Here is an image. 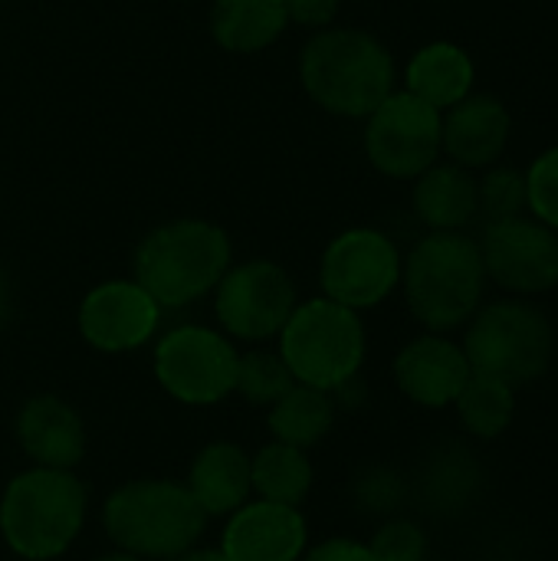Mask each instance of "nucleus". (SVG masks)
<instances>
[{
  "instance_id": "1",
  "label": "nucleus",
  "mask_w": 558,
  "mask_h": 561,
  "mask_svg": "<svg viewBox=\"0 0 558 561\" xmlns=\"http://www.w3.org/2000/svg\"><path fill=\"white\" fill-rule=\"evenodd\" d=\"M299 79L319 108L342 118H368L395 92V59L365 30L326 26L303 46Z\"/></svg>"
},
{
  "instance_id": "2",
  "label": "nucleus",
  "mask_w": 558,
  "mask_h": 561,
  "mask_svg": "<svg viewBox=\"0 0 558 561\" xmlns=\"http://www.w3.org/2000/svg\"><path fill=\"white\" fill-rule=\"evenodd\" d=\"M230 263L234 250L224 227L181 217L141 237L132 260V279L161 309H184L214 293Z\"/></svg>"
},
{
  "instance_id": "3",
  "label": "nucleus",
  "mask_w": 558,
  "mask_h": 561,
  "mask_svg": "<svg viewBox=\"0 0 558 561\" xmlns=\"http://www.w3.org/2000/svg\"><path fill=\"white\" fill-rule=\"evenodd\" d=\"M401 286L411 316L431 332H451L480 309L487 270L480 243L464 230H431L401 263Z\"/></svg>"
},
{
  "instance_id": "4",
  "label": "nucleus",
  "mask_w": 558,
  "mask_h": 561,
  "mask_svg": "<svg viewBox=\"0 0 558 561\" xmlns=\"http://www.w3.org/2000/svg\"><path fill=\"white\" fill-rule=\"evenodd\" d=\"M102 523L118 552L145 561H174L197 549L207 513L184 483L132 480L105 500Z\"/></svg>"
},
{
  "instance_id": "5",
  "label": "nucleus",
  "mask_w": 558,
  "mask_h": 561,
  "mask_svg": "<svg viewBox=\"0 0 558 561\" xmlns=\"http://www.w3.org/2000/svg\"><path fill=\"white\" fill-rule=\"evenodd\" d=\"M86 486L72 470L30 467L0 496L3 542L30 561L59 559L86 526Z\"/></svg>"
},
{
  "instance_id": "6",
  "label": "nucleus",
  "mask_w": 558,
  "mask_h": 561,
  "mask_svg": "<svg viewBox=\"0 0 558 561\" xmlns=\"http://www.w3.org/2000/svg\"><path fill=\"white\" fill-rule=\"evenodd\" d=\"M276 339L293 378L329 394L358 378V368L365 362L362 316L326 296L299 302Z\"/></svg>"
},
{
  "instance_id": "7",
  "label": "nucleus",
  "mask_w": 558,
  "mask_h": 561,
  "mask_svg": "<svg viewBox=\"0 0 558 561\" xmlns=\"http://www.w3.org/2000/svg\"><path fill=\"white\" fill-rule=\"evenodd\" d=\"M460 348L477 375H490L520 388L546 375L556 335L549 319L536 306L503 299L470 316Z\"/></svg>"
},
{
  "instance_id": "8",
  "label": "nucleus",
  "mask_w": 558,
  "mask_h": 561,
  "mask_svg": "<svg viewBox=\"0 0 558 561\" xmlns=\"http://www.w3.org/2000/svg\"><path fill=\"white\" fill-rule=\"evenodd\" d=\"M240 352L207 325H178L155 345V378L181 404H217L234 394Z\"/></svg>"
},
{
  "instance_id": "9",
  "label": "nucleus",
  "mask_w": 558,
  "mask_h": 561,
  "mask_svg": "<svg viewBox=\"0 0 558 561\" xmlns=\"http://www.w3.org/2000/svg\"><path fill=\"white\" fill-rule=\"evenodd\" d=\"M299 306L293 276L273 260L230 263L214 289V312L227 339L266 342L276 339Z\"/></svg>"
},
{
  "instance_id": "10",
  "label": "nucleus",
  "mask_w": 558,
  "mask_h": 561,
  "mask_svg": "<svg viewBox=\"0 0 558 561\" xmlns=\"http://www.w3.org/2000/svg\"><path fill=\"white\" fill-rule=\"evenodd\" d=\"M401 253L395 240L372 227L342 230L322 253V296L355 312L375 309L401 283Z\"/></svg>"
},
{
  "instance_id": "11",
  "label": "nucleus",
  "mask_w": 558,
  "mask_h": 561,
  "mask_svg": "<svg viewBox=\"0 0 558 561\" xmlns=\"http://www.w3.org/2000/svg\"><path fill=\"white\" fill-rule=\"evenodd\" d=\"M441 115L408 89H395L365 122V154L385 178L411 181L441 158Z\"/></svg>"
},
{
  "instance_id": "12",
  "label": "nucleus",
  "mask_w": 558,
  "mask_h": 561,
  "mask_svg": "<svg viewBox=\"0 0 558 561\" xmlns=\"http://www.w3.org/2000/svg\"><path fill=\"white\" fill-rule=\"evenodd\" d=\"M477 243L487 279L497 286L520 296H539L558 286V233L553 227L513 217L483 227Z\"/></svg>"
},
{
  "instance_id": "13",
  "label": "nucleus",
  "mask_w": 558,
  "mask_h": 561,
  "mask_svg": "<svg viewBox=\"0 0 558 561\" xmlns=\"http://www.w3.org/2000/svg\"><path fill=\"white\" fill-rule=\"evenodd\" d=\"M161 322V306L135 279H109L86 293L79 306L82 339L109 355L141 348Z\"/></svg>"
},
{
  "instance_id": "14",
  "label": "nucleus",
  "mask_w": 558,
  "mask_h": 561,
  "mask_svg": "<svg viewBox=\"0 0 558 561\" xmlns=\"http://www.w3.org/2000/svg\"><path fill=\"white\" fill-rule=\"evenodd\" d=\"M306 542L309 529L299 506L253 500L230 513L217 552L227 561H299Z\"/></svg>"
},
{
  "instance_id": "15",
  "label": "nucleus",
  "mask_w": 558,
  "mask_h": 561,
  "mask_svg": "<svg viewBox=\"0 0 558 561\" xmlns=\"http://www.w3.org/2000/svg\"><path fill=\"white\" fill-rule=\"evenodd\" d=\"M474 368L464 348L441 332L408 342L395 358V381L421 408H447L457 401Z\"/></svg>"
},
{
  "instance_id": "16",
  "label": "nucleus",
  "mask_w": 558,
  "mask_h": 561,
  "mask_svg": "<svg viewBox=\"0 0 558 561\" xmlns=\"http://www.w3.org/2000/svg\"><path fill=\"white\" fill-rule=\"evenodd\" d=\"M513 118L497 95H467L441 115V151L460 168H490L510 141Z\"/></svg>"
},
{
  "instance_id": "17",
  "label": "nucleus",
  "mask_w": 558,
  "mask_h": 561,
  "mask_svg": "<svg viewBox=\"0 0 558 561\" xmlns=\"http://www.w3.org/2000/svg\"><path fill=\"white\" fill-rule=\"evenodd\" d=\"M16 444L33 467L76 470L86 454V424L72 404L56 394L30 398L16 414Z\"/></svg>"
},
{
  "instance_id": "18",
  "label": "nucleus",
  "mask_w": 558,
  "mask_h": 561,
  "mask_svg": "<svg viewBox=\"0 0 558 561\" xmlns=\"http://www.w3.org/2000/svg\"><path fill=\"white\" fill-rule=\"evenodd\" d=\"M191 496L210 516H230L253 496L250 480V457L237 444H207L187 473Z\"/></svg>"
},
{
  "instance_id": "19",
  "label": "nucleus",
  "mask_w": 558,
  "mask_h": 561,
  "mask_svg": "<svg viewBox=\"0 0 558 561\" xmlns=\"http://www.w3.org/2000/svg\"><path fill=\"white\" fill-rule=\"evenodd\" d=\"M474 79H477V69H474L470 53L447 39L421 46L405 69V82H408L405 89L418 95L421 102L434 105L437 112H447L451 105L467 99L474 89Z\"/></svg>"
},
{
  "instance_id": "20",
  "label": "nucleus",
  "mask_w": 558,
  "mask_h": 561,
  "mask_svg": "<svg viewBox=\"0 0 558 561\" xmlns=\"http://www.w3.org/2000/svg\"><path fill=\"white\" fill-rule=\"evenodd\" d=\"M414 214L428 230H464L477 220V181L460 164H431L414 178Z\"/></svg>"
},
{
  "instance_id": "21",
  "label": "nucleus",
  "mask_w": 558,
  "mask_h": 561,
  "mask_svg": "<svg viewBox=\"0 0 558 561\" xmlns=\"http://www.w3.org/2000/svg\"><path fill=\"white\" fill-rule=\"evenodd\" d=\"M289 26L283 0H214L210 33L227 53H260Z\"/></svg>"
},
{
  "instance_id": "22",
  "label": "nucleus",
  "mask_w": 558,
  "mask_h": 561,
  "mask_svg": "<svg viewBox=\"0 0 558 561\" xmlns=\"http://www.w3.org/2000/svg\"><path fill=\"white\" fill-rule=\"evenodd\" d=\"M266 411H270L266 424L273 431V440L293 444L303 450L322 444L335 424V398L322 388H309L299 381Z\"/></svg>"
},
{
  "instance_id": "23",
  "label": "nucleus",
  "mask_w": 558,
  "mask_h": 561,
  "mask_svg": "<svg viewBox=\"0 0 558 561\" xmlns=\"http://www.w3.org/2000/svg\"><path fill=\"white\" fill-rule=\"evenodd\" d=\"M250 480L257 500L299 506L312 490V460L303 447L273 440L250 457Z\"/></svg>"
},
{
  "instance_id": "24",
  "label": "nucleus",
  "mask_w": 558,
  "mask_h": 561,
  "mask_svg": "<svg viewBox=\"0 0 558 561\" xmlns=\"http://www.w3.org/2000/svg\"><path fill=\"white\" fill-rule=\"evenodd\" d=\"M457 411H460V421L470 434L477 437H500L510 424H513V414H516V388L500 381V378H490V375H470V381L464 385V391L457 394Z\"/></svg>"
},
{
  "instance_id": "25",
  "label": "nucleus",
  "mask_w": 558,
  "mask_h": 561,
  "mask_svg": "<svg viewBox=\"0 0 558 561\" xmlns=\"http://www.w3.org/2000/svg\"><path fill=\"white\" fill-rule=\"evenodd\" d=\"M477 483H480V473H477L474 457L460 447H447L428 463L421 493H424L428 506H434L441 513H457L460 506L470 503Z\"/></svg>"
},
{
  "instance_id": "26",
  "label": "nucleus",
  "mask_w": 558,
  "mask_h": 561,
  "mask_svg": "<svg viewBox=\"0 0 558 561\" xmlns=\"http://www.w3.org/2000/svg\"><path fill=\"white\" fill-rule=\"evenodd\" d=\"M296 385L293 371L286 368L280 348H250L237 358V378H234V391L260 408L276 404L289 388Z\"/></svg>"
},
{
  "instance_id": "27",
  "label": "nucleus",
  "mask_w": 558,
  "mask_h": 561,
  "mask_svg": "<svg viewBox=\"0 0 558 561\" xmlns=\"http://www.w3.org/2000/svg\"><path fill=\"white\" fill-rule=\"evenodd\" d=\"M526 204V174L516 168H490L483 181H477V220L483 227L523 217Z\"/></svg>"
},
{
  "instance_id": "28",
  "label": "nucleus",
  "mask_w": 558,
  "mask_h": 561,
  "mask_svg": "<svg viewBox=\"0 0 558 561\" xmlns=\"http://www.w3.org/2000/svg\"><path fill=\"white\" fill-rule=\"evenodd\" d=\"M526 204L539 224L558 233V148L543 151L526 171Z\"/></svg>"
},
{
  "instance_id": "29",
  "label": "nucleus",
  "mask_w": 558,
  "mask_h": 561,
  "mask_svg": "<svg viewBox=\"0 0 558 561\" xmlns=\"http://www.w3.org/2000/svg\"><path fill=\"white\" fill-rule=\"evenodd\" d=\"M368 552L375 561H424L428 536L411 519H388L368 542Z\"/></svg>"
},
{
  "instance_id": "30",
  "label": "nucleus",
  "mask_w": 558,
  "mask_h": 561,
  "mask_svg": "<svg viewBox=\"0 0 558 561\" xmlns=\"http://www.w3.org/2000/svg\"><path fill=\"white\" fill-rule=\"evenodd\" d=\"M355 503L368 513H395L405 503V480L388 467H372L355 480Z\"/></svg>"
},
{
  "instance_id": "31",
  "label": "nucleus",
  "mask_w": 558,
  "mask_h": 561,
  "mask_svg": "<svg viewBox=\"0 0 558 561\" xmlns=\"http://www.w3.org/2000/svg\"><path fill=\"white\" fill-rule=\"evenodd\" d=\"M289 23L306 26V30H326L335 23L342 0H283Z\"/></svg>"
},
{
  "instance_id": "32",
  "label": "nucleus",
  "mask_w": 558,
  "mask_h": 561,
  "mask_svg": "<svg viewBox=\"0 0 558 561\" xmlns=\"http://www.w3.org/2000/svg\"><path fill=\"white\" fill-rule=\"evenodd\" d=\"M299 561H375L365 542L355 539H326L316 549H306Z\"/></svg>"
},
{
  "instance_id": "33",
  "label": "nucleus",
  "mask_w": 558,
  "mask_h": 561,
  "mask_svg": "<svg viewBox=\"0 0 558 561\" xmlns=\"http://www.w3.org/2000/svg\"><path fill=\"white\" fill-rule=\"evenodd\" d=\"M10 312H13V286H10V276L0 270V325L10 322Z\"/></svg>"
},
{
  "instance_id": "34",
  "label": "nucleus",
  "mask_w": 558,
  "mask_h": 561,
  "mask_svg": "<svg viewBox=\"0 0 558 561\" xmlns=\"http://www.w3.org/2000/svg\"><path fill=\"white\" fill-rule=\"evenodd\" d=\"M174 561H227L220 552H201V549H194V552H187V556H181V559Z\"/></svg>"
},
{
  "instance_id": "35",
  "label": "nucleus",
  "mask_w": 558,
  "mask_h": 561,
  "mask_svg": "<svg viewBox=\"0 0 558 561\" xmlns=\"http://www.w3.org/2000/svg\"><path fill=\"white\" fill-rule=\"evenodd\" d=\"M95 561H145V559H135V556H128V552H112V556H102V559Z\"/></svg>"
}]
</instances>
